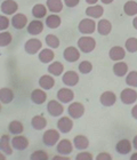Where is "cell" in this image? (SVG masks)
Returning a JSON list of instances; mask_svg holds the SVG:
<instances>
[{
    "label": "cell",
    "instance_id": "ab89813d",
    "mask_svg": "<svg viewBox=\"0 0 137 160\" xmlns=\"http://www.w3.org/2000/svg\"><path fill=\"white\" fill-rule=\"evenodd\" d=\"M126 82L128 86L137 87V71H131L126 77Z\"/></svg>",
    "mask_w": 137,
    "mask_h": 160
},
{
    "label": "cell",
    "instance_id": "6da1fadb",
    "mask_svg": "<svg viewBox=\"0 0 137 160\" xmlns=\"http://www.w3.org/2000/svg\"><path fill=\"white\" fill-rule=\"evenodd\" d=\"M95 47H96V40L94 38L84 36L78 39V48L82 53H91L95 49Z\"/></svg>",
    "mask_w": 137,
    "mask_h": 160
},
{
    "label": "cell",
    "instance_id": "d6a6232c",
    "mask_svg": "<svg viewBox=\"0 0 137 160\" xmlns=\"http://www.w3.org/2000/svg\"><path fill=\"white\" fill-rule=\"evenodd\" d=\"M47 70L53 76H61L64 71V65L61 62H53V63H50Z\"/></svg>",
    "mask_w": 137,
    "mask_h": 160
},
{
    "label": "cell",
    "instance_id": "11a10c76",
    "mask_svg": "<svg viewBox=\"0 0 137 160\" xmlns=\"http://www.w3.org/2000/svg\"><path fill=\"white\" fill-rule=\"evenodd\" d=\"M0 111H1V104H0Z\"/></svg>",
    "mask_w": 137,
    "mask_h": 160
},
{
    "label": "cell",
    "instance_id": "681fc988",
    "mask_svg": "<svg viewBox=\"0 0 137 160\" xmlns=\"http://www.w3.org/2000/svg\"><path fill=\"white\" fill-rule=\"evenodd\" d=\"M97 1L98 0H86V2L89 3V5H95V3H97Z\"/></svg>",
    "mask_w": 137,
    "mask_h": 160
},
{
    "label": "cell",
    "instance_id": "1f68e13d",
    "mask_svg": "<svg viewBox=\"0 0 137 160\" xmlns=\"http://www.w3.org/2000/svg\"><path fill=\"white\" fill-rule=\"evenodd\" d=\"M47 8L51 13H60L63 9V2L62 0H47Z\"/></svg>",
    "mask_w": 137,
    "mask_h": 160
},
{
    "label": "cell",
    "instance_id": "7bdbcfd3",
    "mask_svg": "<svg viewBox=\"0 0 137 160\" xmlns=\"http://www.w3.org/2000/svg\"><path fill=\"white\" fill-rule=\"evenodd\" d=\"M76 159L78 160H91L93 159V154L89 153V152H81V153H78Z\"/></svg>",
    "mask_w": 137,
    "mask_h": 160
},
{
    "label": "cell",
    "instance_id": "30bf717a",
    "mask_svg": "<svg viewBox=\"0 0 137 160\" xmlns=\"http://www.w3.org/2000/svg\"><path fill=\"white\" fill-rule=\"evenodd\" d=\"M57 128L61 133L67 134L70 133L71 129L73 128V121L69 117H62L57 121Z\"/></svg>",
    "mask_w": 137,
    "mask_h": 160
},
{
    "label": "cell",
    "instance_id": "4316f807",
    "mask_svg": "<svg viewBox=\"0 0 137 160\" xmlns=\"http://www.w3.org/2000/svg\"><path fill=\"white\" fill-rule=\"evenodd\" d=\"M55 57V54L51 49L49 48H46V49H41V52L39 53V60H40L41 63H50L51 61L54 60Z\"/></svg>",
    "mask_w": 137,
    "mask_h": 160
},
{
    "label": "cell",
    "instance_id": "60d3db41",
    "mask_svg": "<svg viewBox=\"0 0 137 160\" xmlns=\"http://www.w3.org/2000/svg\"><path fill=\"white\" fill-rule=\"evenodd\" d=\"M31 159H33V160H46L48 159V154L45 152V151L42 150H37L36 152H33V153L31 154Z\"/></svg>",
    "mask_w": 137,
    "mask_h": 160
},
{
    "label": "cell",
    "instance_id": "d4e9b609",
    "mask_svg": "<svg viewBox=\"0 0 137 160\" xmlns=\"http://www.w3.org/2000/svg\"><path fill=\"white\" fill-rule=\"evenodd\" d=\"M31 126L33 127L36 130L44 129L47 126V120L44 116H34L31 120Z\"/></svg>",
    "mask_w": 137,
    "mask_h": 160
},
{
    "label": "cell",
    "instance_id": "9a60e30c",
    "mask_svg": "<svg viewBox=\"0 0 137 160\" xmlns=\"http://www.w3.org/2000/svg\"><path fill=\"white\" fill-rule=\"evenodd\" d=\"M63 83L66 86H76L79 82V76L76 71H67L62 77Z\"/></svg>",
    "mask_w": 137,
    "mask_h": 160
},
{
    "label": "cell",
    "instance_id": "bcb514c9",
    "mask_svg": "<svg viewBox=\"0 0 137 160\" xmlns=\"http://www.w3.org/2000/svg\"><path fill=\"white\" fill-rule=\"evenodd\" d=\"M54 160H67V159H70L69 157H65V156H55V157L53 158Z\"/></svg>",
    "mask_w": 137,
    "mask_h": 160
},
{
    "label": "cell",
    "instance_id": "3957f363",
    "mask_svg": "<svg viewBox=\"0 0 137 160\" xmlns=\"http://www.w3.org/2000/svg\"><path fill=\"white\" fill-rule=\"evenodd\" d=\"M60 141V133L56 129H48L44 133L42 142L46 147H54Z\"/></svg>",
    "mask_w": 137,
    "mask_h": 160
},
{
    "label": "cell",
    "instance_id": "ee69618b",
    "mask_svg": "<svg viewBox=\"0 0 137 160\" xmlns=\"http://www.w3.org/2000/svg\"><path fill=\"white\" fill-rule=\"evenodd\" d=\"M79 2H80V0H64V3H65L67 7H70V8L76 7Z\"/></svg>",
    "mask_w": 137,
    "mask_h": 160
},
{
    "label": "cell",
    "instance_id": "ba28073f",
    "mask_svg": "<svg viewBox=\"0 0 137 160\" xmlns=\"http://www.w3.org/2000/svg\"><path fill=\"white\" fill-rule=\"evenodd\" d=\"M63 56L65 58V61L70 62V63H74L80 58V52L79 49H77L76 47H66L63 52Z\"/></svg>",
    "mask_w": 137,
    "mask_h": 160
},
{
    "label": "cell",
    "instance_id": "52a82bcc",
    "mask_svg": "<svg viewBox=\"0 0 137 160\" xmlns=\"http://www.w3.org/2000/svg\"><path fill=\"white\" fill-rule=\"evenodd\" d=\"M47 111H48V113H49L50 116H53V117H60L61 114L63 113L64 108L60 102H57V101H55V100H51L47 104Z\"/></svg>",
    "mask_w": 137,
    "mask_h": 160
},
{
    "label": "cell",
    "instance_id": "603a6c76",
    "mask_svg": "<svg viewBox=\"0 0 137 160\" xmlns=\"http://www.w3.org/2000/svg\"><path fill=\"white\" fill-rule=\"evenodd\" d=\"M14 100V93L10 88H1L0 89V102L3 104H9Z\"/></svg>",
    "mask_w": 137,
    "mask_h": 160
},
{
    "label": "cell",
    "instance_id": "d590c367",
    "mask_svg": "<svg viewBox=\"0 0 137 160\" xmlns=\"http://www.w3.org/2000/svg\"><path fill=\"white\" fill-rule=\"evenodd\" d=\"M13 40V37H12V33L10 32H0V47H6L8 46Z\"/></svg>",
    "mask_w": 137,
    "mask_h": 160
},
{
    "label": "cell",
    "instance_id": "44dd1931",
    "mask_svg": "<svg viewBox=\"0 0 137 160\" xmlns=\"http://www.w3.org/2000/svg\"><path fill=\"white\" fill-rule=\"evenodd\" d=\"M111 30H112V24H111L110 21L100 20L97 23V32L100 36H107V34H110Z\"/></svg>",
    "mask_w": 137,
    "mask_h": 160
},
{
    "label": "cell",
    "instance_id": "83f0119b",
    "mask_svg": "<svg viewBox=\"0 0 137 160\" xmlns=\"http://www.w3.org/2000/svg\"><path fill=\"white\" fill-rule=\"evenodd\" d=\"M55 85V80H54L53 77H50L48 74H45L42 77L39 79V86L42 88V89H51Z\"/></svg>",
    "mask_w": 137,
    "mask_h": 160
},
{
    "label": "cell",
    "instance_id": "cb8c5ba5",
    "mask_svg": "<svg viewBox=\"0 0 137 160\" xmlns=\"http://www.w3.org/2000/svg\"><path fill=\"white\" fill-rule=\"evenodd\" d=\"M115 150H117L118 153L120 154H128L131 150V143L130 141L128 140H121L117 143V147H115Z\"/></svg>",
    "mask_w": 137,
    "mask_h": 160
},
{
    "label": "cell",
    "instance_id": "277c9868",
    "mask_svg": "<svg viewBox=\"0 0 137 160\" xmlns=\"http://www.w3.org/2000/svg\"><path fill=\"white\" fill-rule=\"evenodd\" d=\"M67 112H69V116L73 119H79L84 116L85 113V107L80 102H73L72 104L69 105L67 108Z\"/></svg>",
    "mask_w": 137,
    "mask_h": 160
},
{
    "label": "cell",
    "instance_id": "f6af8a7d",
    "mask_svg": "<svg viewBox=\"0 0 137 160\" xmlns=\"http://www.w3.org/2000/svg\"><path fill=\"white\" fill-rule=\"evenodd\" d=\"M96 159H97V160H102V159H107V160H110V159H112V157H111V154L105 153V152H102V153H100L98 156H97Z\"/></svg>",
    "mask_w": 137,
    "mask_h": 160
},
{
    "label": "cell",
    "instance_id": "8d00e7d4",
    "mask_svg": "<svg viewBox=\"0 0 137 160\" xmlns=\"http://www.w3.org/2000/svg\"><path fill=\"white\" fill-rule=\"evenodd\" d=\"M46 43L47 46L50 47V48H57L60 47V39L55 36V34H48L46 36Z\"/></svg>",
    "mask_w": 137,
    "mask_h": 160
},
{
    "label": "cell",
    "instance_id": "ac0fdd59",
    "mask_svg": "<svg viewBox=\"0 0 137 160\" xmlns=\"http://www.w3.org/2000/svg\"><path fill=\"white\" fill-rule=\"evenodd\" d=\"M44 30V23L39 20H36V21H32L29 23L27 25V32L32 36H38V34H40Z\"/></svg>",
    "mask_w": 137,
    "mask_h": 160
},
{
    "label": "cell",
    "instance_id": "8fae6325",
    "mask_svg": "<svg viewBox=\"0 0 137 160\" xmlns=\"http://www.w3.org/2000/svg\"><path fill=\"white\" fill-rule=\"evenodd\" d=\"M56 150L60 154H63V156H69V154L73 151V144L71 143L67 138H64V140L60 141V143L57 144Z\"/></svg>",
    "mask_w": 137,
    "mask_h": 160
},
{
    "label": "cell",
    "instance_id": "f546056e",
    "mask_svg": "<svg viewBox=\"0 0 137 160\" xmlns=\"http://www.w3.org/2000/svg\"><path fill=\"white\" fill-rule=\"evenodd\" d=\"M46 25L49 29H56L61 25L62 21H61V17L56 14H53V15H49V16L46 18Z\"/></svg>",
    "mask_w": 137,
    "mask_h": 160
},
{
    "label": "cell",
    "instance_id": "f5cc1de1",
    "mask_svg": "<svg viewBox=\"0 0 137 160\" xmlns=\"http://www.w3.org/2000/svg\"><path fill=\"white\" fill-rule=\"evenodd\" d=\"M6 159V154L3 153V152H0V160H3Z\"/></svg>",
    "mask_w": 137,
    "mask_h": 160
},
{
    "label": "cell",
    "instance_id": "f35d334b",
    "mask_svg": "<svg viewBox=\"0 0 137 160\" xmlns=\"http://www.w3.org/2000/svg\"><path fill=\"white\" fill-rule=\"evenodd\" d=\"M91 70H93V64L89 61H82L79 64V71H80L81 73L87 74L89 72H91Z\"/></svg>",
    "mask_w": 137,
    "mask_h": 160
},
{
    "label": "cell",
    "instance_id": "f907efd6",
    "mask_svg": "<svg viewBox=\"0 0 137 160\" xmlns=\"http://www.w3.org/2000/svg\"><path fill=\"white\" fill-rule=\"evenodd\" d=\"M103 3H105V5H109V3H112L113 2V0H100Z\"/></svg>",
    "mask_w": 137,
    "mask_h": 160
},
{
    "label": "cell",
    "instance_id": "5bb4252c",
    "mask_svg": "<svg viewBox=\"0 0 137 160\" xmlns=\"http://www.w3.org/2000/svg\"><path fill=\"white\" fill-rule=\"evenodd\" d=\"M57 98L62 103H69L74 98L73 90L69 89V88H61L57 92Z\"/></svg>",
    "mask_w": 137,
    "mask_h": 160
},
{
    "label": "cell",
    "instance_id": "db71d44e",
    "mask_svg": "<svg viewBox=\"0 0 137 160\" xmlns=\"http://www.w3.org/2000/svg\"><path fill=\"white\" fill-rule=\"evenodd\" d=\"M130 159H133V160H137V152H136V153H133V154H131Z\"/></svg>",
    "mask_w": 137,
    "mask_h": 160
},
{
    "label": "cell",
    "instance_id": "5b68a950",
    "mask_svg": "<svg viewBox=\"0 0 137 160\" xmlns=\"http://www.w3.org/2000/svg\"><path fill=\"white\" fill-rule=\"evenodd\" d=\"M24 49L27 54L34 55L37 54L39 50L42 49V42L39 39H29L24 45Z\"/></svg>",
    "mask_w": 137,
    "mask_h": 160
},
{
    "label": "cell",
    "instance_id": "484cf974",
    "mask_svg": "<svg viewBox=\"0 0 137 160\" xmlns=\"http://www.w3.org/2000/svg\"><path fill=\"white\" fill-rule=\"evenodd\" d=\"M73 145L77 148L78 150H85V149H87L89 147V141L84 135H78V136L74 137Z\"/></svg>",
    "mask_w": 137,
    "mask_h": 160
},
{
    "label": "cell",
    "instance_id": "e0dca14e",
    "mask_svg": "<svg viewBox=\"0 0 137 160\" xmlns=\"http://www.w3.org/2000/svg\"><path fill=\"white\" fill-rule=\"evenodd\" d=\"M100 103L103 104L104 107H112L115 101H117V96L113 92H104L100 97Z\"/></svg>",
    "mask_w": 137,
    "mask_h": 160
},
{
    "label": "cell",
    "instance_id": "9c48e42d",
    "mask_svg": "<svg viewBox=\"0 0 137 160\" xmlns=\"http://www.w3.org/2000/svg\"><path fill=\"white\" fill-rule=\"evenodd\" d=\"M10 142H12V147H13L15 150H18V151L25 150V149L29 147V141H27V138L22 136V135L14 136Z\"/></svg>",
    "mask_w": 137,
    "mask_h": 160
},
{
    "label": "cell",
    "instance_id": "e575fe53",
    "mask_svg": "<svg viewBox=\"0 0 137 160\" xmlns=\"http://www.w3.org/2000/svg\"><path fill=\"white\" fill-rule=\"evenodd\" d=\"M46 14H47V8L44 5H41V3L34 5V7L32 8V15L36 18H42V17L46 16Z\"/></svg>",
    "mask_w": 137,
    "mask_h": 160
},
{
    "label": "cell",
    "instance_id": "7dc6e473",
    "mask_svg": "<svg viewBox=\"0 0 137 160\" xmlns=\"http://www.w3.org/2000/svg\"><path fill=\"white\" fill-rule=\"evenodd\" d=\"M131 116L134 119H137V104L133 108V110H131Z\"/></svg>",
    "mask_w": 137,
    "mask_h": 160
},
{
    "label": "cell",
    "instance_id": "f1b7e54d",
    "mask_svg": "<svg viewBox=\"0 0 137 160\" xmlns=\"http://www.w3.org/2000/svg\"><path fill=\"white\" fill-rule=\"evenodd\" d=\"M128 72V65L127 63L125 62H118L113 65V73L117 76V77H124L126 76Z\"/></svg>",
    "mask_w": 137,
    "mask_h": 160
},
{
    "label": "cell",
    "instance_id": "836d02e7",
    "mask_svg": "<svg viewBox=\"0 0 137 160\" xmlns=\"http://www.w3.org/2000/svg\"><path fill=\"white\" fill-rule=\"evenodd\" d=\"M8 129H9V132L13 134V135H21V134L23 133L24 127H23V125H22V122L17 121V120H14V121H12V122L9 123Z\"/></svg>",
    "mask_w": 137,
    "mask_h": 160
},
{
    "label": "cell",
    "instance_id": "8992f818",
    "mask_svg": "<svg viewBox=\"0 0 137 160\" xmlns=\"http://www.w3.org/2000/svg\"><path fill=\"white\" fill-rule=\"evenodd\" d=\"M120 100L124 104H133L137 100V92L133 88H126L121 92Z\"/></svg>",
    "mask_w": 137,
    "mask_h": 160
},
{
    "label": "cell",
    "instance_id": "816d5d0a",
    "mask_svg": "<svg viewBox=\"0 0 137 160\" xmlns=\"http://www.w3.org/2000/svg\"><path fill=\"white\" fill-rule=\"evenodd\" d=\"M133 25H134V28L137 30V16L134 18V21H133Z\"/></svg>",
    "mask_w": 137,
    "mask_h": 160
},
{
    "label": "cell",
    "instance_id": "2e32d148",
    "mask_svg": "<svg viewBox=\"0 0 137 160\" xmlns=\"http://www.w3.org/2000/svg\"><path fill=\"white\" fill-rule=\"evenodd\" d=\"M10 137L9 135H2L1 138H0V151L3 152L6 156H12L13 153V150H12V147H10Z\"/></svg>",
    "mask_w": 137,
    "mask_h": 160
},
{
    "label": "cell",
    "instance_id": "ffe728a7",
    "mask_svg": "<svg viewBox=\"0 0 137 160\" xmlns=\"http://www.w3.org/2000/svg\"><path fill=\"white\" fill-rule=\"evenodd\" d=\"M47 100V94L42 89H34L31 93V101L34 104H42Z\"/></svg>",
    "mask_w": 137,
    "mask_h": 160
},
{
    "label": "cell",
    "instance_id": "4fadbf2b",
    "mask_svg": "<svg viewBox=\"0 0 137 160\" xmlns=\"http://www.w3.org/2000/svg\"><path fill=\"white\" fill-rule=\"evenodd\" d=\"M1 12L6 15H13L14 13H16L17 9H18V5H17L16 1L14 0H5L2 3H1Z\"/></svg>",
    "mask_w": 137,
    "mask_h": 160
},
{
    "label": "cell",
    "instance_id": "c3c4849f",
    "mask_svg": "<svg viewBox=\"0 0 137 160\" xmlns=\"http://www.w3.org/2000/svg\"><path fill=\"white\" fill-rule=\"evenodd\" d=\"M133 147L135 148V150H137V135L134 137V140H133Z\"/></svg>",
    "mask_w": 137,
    "mask_h": 160
},
{
    "label": "cell",
    "instance_id": "4dcf8cb0",
    "mask_svg": "<svg viewBox=\"0 0 137 160\" xmlns=\"http://www.w3.org/2000/svg\"><path fill=\"white\" fill-rule=\"evenodd\" d=\"M124 12L128 16H135V15H137V2L134 1V0L127 1L124 6Z\"/></svg>",
    "mask_w": 137,
    "mask_h": 160
},
{
    "label": "cell",
    "instance_id": "d6986e66",
    "mask_svg": "<svg viewBox=\"0 0 137 160\" xmlns=\"http://www.w3.org/2000/svg\"><path fill=\"white\" fill-rule=\"evenodd\" d=\"M109 55H110V58L112 61H117V62H119V61L124 60L125 58V56H126V52H125V49L122 48V47L114 46L110 49Z\"/></svg>",
    "mask_w": 137,
    "mask_h": 160
},
{
    "label": "cell",
    "instance_id": "b9f144b4",
    "mask_svg": "<svg viewBox=\"0 0 137 160\" xmlns=\"http://www.w3.org/2000/svg\"><path fill=\"white\" fill-rule=\"evenodd\" d=\"M9 27V20L3 15H0V31L6 30Z\"/></svg>",
    "mask_w": 137,
    "mask_h": 160
},
{
    "label": "cell",
    "instance_id": "7402d4cb",
    "mask_svg": "<svg viewBox=\"0 0 137 160\" xmlns=\"http://www.w3.org/2000/svg\"><path fill=\"white\" fill-rule=\"evenodd\" d=\"M104 13L103 7L100 5H91V7H88L86 9V14L87 16H91V18H100Z\"/></svg>",
    "mask_w": 137,
    "mask_h": 160
},
{
    "label": "cell",
    "instance_id": "7a4b0ae2",
    "mask_svg": "<svg viewBox=\"0 0 137 160\" xmlns=\"http://www.w3.org/2000/svg\"><path fill=\"white\" fill-rule=\"evenodd\" d=\"M78 30L82 34H91L96 30V23L91 18H84L78 25Z\"/></svg>",
    "mask_w": 137,
    "mask_h": 160
},
{
    "label": "cell",
    "instance_id": "7c38bea8",
    "mask_svg": "<svg viewBox=\"0 0 137 160\" xmlns=\"http://www.w3.org/2000/svg\"><path fill=\"white\" fill-rule=\"evenodd\" d=\"M12 25H13L14 29L16 30H22L23 28L27 27V17L23 14H15L12 18Z\"/></svg>",
    "mask_w": 137,
    "mask_h": 160
},
{
    "label": "cell",
    "instance_id": "74e56055",
    "mask_svg": "<svg viewBox=\"0 0 137 160\" xmlns=\"http://www.w3.org/2000/svg\"><path fill=\"white\" fill-rule=\"evenodd\" d=\"M126 49L129 52V53H136L137 52V39L136 38H129V39L126 41Z\"/></svg>",
    "mask_w": 137,
    "mask_h": 160
}]
</instances>
